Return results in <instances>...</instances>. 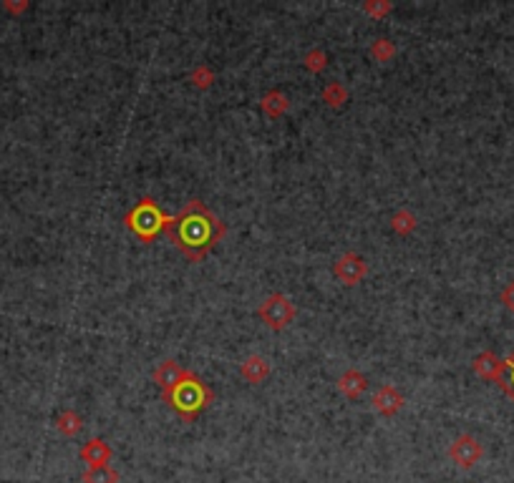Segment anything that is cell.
<instances>
[{"label": "cell", "instance_id": "cell-1", "mask_svg": "<svg viewBox=\"0 0 514 483\" xmlns=\"http://www.w3.org/2000/svg\"><path fill=\"white\" fill-rule=\"evenodd\" d=\"M167 232L185 257L199 262L222 239L225 227L204 207L202 199H189L177 217L167 219Z\"/></svg>", "mask_w": 514, "mask_h": 483}, {"label": "cell", "instance_id": "cell-2", "mask_svg": "<svg viewBox=\"0 0 514 483\" xmlns=\"http://www.w3.org/2000/svg\"><path fill=\"white\" fill-rule=\"evenodd\" d=\"M164 398H167V402L177 413H182L185 418H194V415H199L209 405L212 393L194 373L185 370L182 380L169 393H164Z\"/></svg>", "mask_w": 514, "mask_h": 483}, {"label": "cell", "instance_id": "cell-3", "mask_svg": "<svg viewBox=\"0 0 514 483\" xmlns=\"http://www.w3.org/2000/svg\"><path fill=\"white\" fill-rule=\"evenodd\" d=\"M127 225L132 232H136V234L141 237L144 242L154 239L156 232L162 229V227H167V219L162 217V212H159V207L154 204V199H141L136 207L129 212L127 217Z\"/></svg>", "mask_w": 514, "mask_h": 483}, {"label": "cell", "instance_id": "cell-4", "mask_svg": "<svg viewBox=\"0 0 514 483\" xmlns=\"http://www.w3.org/2000/svg\"><path fill=\"white\" fill-rule=\"evenodd\" d=\"M260 317L270 330H285L295 317V305L285 294L275 292L260 305Z\"/></svg>", "mask_w": 514, "mask_h": 483}, {"label": "cell", "instance_id": "cell-5", "mask_svg": "<svg viewBox=\"0 0 514 483\" xmlns=\"http://www.w3.org/2000/svg\"><path fill=\"white\" fill-rule=\"evenodd\" d=\"M335 277L343 282V285H358L366 277L368 267H366L363 257H358L356 252H346L338 262H335Z\"/></svg>", "mask_w": 514, "mask_h": 483}, {"label": "cell", "instance_id": "cell-6", "mask_svg": "<svg viewBox=\"0 0 514 483\" xmlns=\"http://www.w3.org/2000/svg\"><path fill=\"white\" fill-rule=\"evenodd\" d=\"M401 405H404V395L393 386H383L373 393V408L383 415H393L399 413Z\"/></svg>", "mask_w": 514, "mask_h": 483}, {"label": "cell", "instance_id": "cell-7", "mask_svg": "<svg viewBox=\"0 0 514 483\" xmlns=\"http://www.w3.org/2000/svg\"><path fill=\"white\" fill-rule=\"evenodd\" d=\"M182 375H185V370L180 368V362H177V360H164L162 365L154 370V375H151V378H154V383L162 388L164 393H169L182 380Z\"/></svg>", "mask_w": 514, "mask_h": 483}, {"label": "cell", "instance_id": "cell-8", "mask_svg": "<svg viewBox=\"0 0 514 483\" xmlns=\"http://www.w3.org/2000/svg\"><path fill=\"white\" fill-rule=\"evenodd\" d=\"M479 453H481V448L469 436L457 438L454 446H451V458L457 460V463H462V466H472L474 458H477Z\"/></svg>", "mask_w": 514, "mask_h": 483}, {"label": "cell", "instance_id": "cell-9", "mask_svg": "<svg viewBox=\"0 0 514 483\" xmlns=\"http://www.w3.org/2000/svg\"><path fill=\"white\" fill-rule=\"evenodd\" d=\"M240 373H243V378L250 380V383H262V380L270 375V362H267L262 355H250L247 360L243 362Z\"/></svg>", "mask_w": 514, "mask_h": 483}, {"label": "cell", "instance_id": "cell-10", "mask_svg": "<svg viewBox=\"0 0 514 483\" xmlns=\"http://www.w3.org/2000/svg\"><path fill=\"white\" fill-rule=\"evenodd\" d=\"M338 388H341L348 398H358L361 393L368 388V380H366V375H361L358 370H348V373L338 380Z\"/></svg>", "mask_w": 514, "mask_h": 483}, {"label": "cell", "instance_id": "cell-11", "mask_svg": "<svg viewBox=\"0 0 514 483\" xmlns=\"http://www.w3.org/2000/svg\"><path fill=\"white\" fill-rule=\"evenodd\" d=\"M83 455L91 458V466H104V460L101 458H109V448L104 446V441H88Z\"/></svg>", "mask_w": 514, "mask_h": 483}, {"label": "cell", "instance_id": "cell-12", "mask_svg": "<svg viewBox=\"0 0 514 483\" xmlns=\"http://www.w3.org/2000/svg\"><path fill=\"white\" fill-rule=\"evenodd\" d=\"M116 473L109 466H91V471L86 473L88 483H116Z\"/></svg>", "mask_w": 514, "mask_h": 483}, {"label": "cell", "instance_id": "cell-13", "mask_svg": "<svg viewBox=\"0 0 514 483\" xmlns=\"http://www.w3.org/2000/svg\"><path fill=\"white\" fill-rule=\"evenodd\" d=\"M58 426H61V431H64V433H76L78 428H81V418H78L76 413H66L64 418H61V423H58Z\"/></svg>", "mask_w": 514, "mask_h": 483}, {"label": "cell", "instance_id": "cell-14", "mask_svg": "<svg viewBox=\"0 0 514 483\" xmlns=\"http://www.w3.org/2000/svg\"><path fill=\"white\" fill-rule=\"evenodd\" d=\"M343 98H346V88L338 86V83H333V86L325 91V101H328L330 106H338L343 104Z\"/></svg>", "mask_w": 514, "mask_h": 483}, {"label": "cell", "instance_id": "cell-15", "mask_svg": "<svg viewBox=\"0 0 514 483\" xmlns=\"http://www.w3.org/2000/svg\"><path fill=\"white\" fill-rule=\"evenodd\" d=\"M504 390L509 393V398L514 400V352L507 360V373H504Z\"/></svg>", "mask_w": 514, "mask_h": 483}, {"label": "cell", "instance_id": "cell-16", "mask_svg": "<svg viewBox=\"0 0 514 483\" xmlns=\"http://www.w3.org/2000/svg\"><path fill=\"white\" fill-rule=\"evenodd\" d=\"M373 53H375V56H378V58H383V56H386V53H391V46H388V43H386V38H381V40H378V43H375V46H373Z\"/></svg>", "mask_w": 514, "mask_h": 483}]
</instances>
